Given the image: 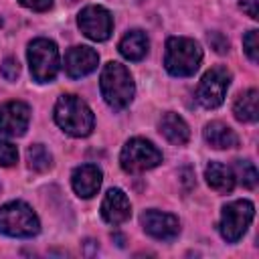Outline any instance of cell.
<instances>
[{
	"mask_svg": "<svg viewBox=\"0 0 259 259\" xmlns=\"http://www.w3.org/2000/svg\"><path fill=\"white\" fill-rule=\"evenodd\" d=\"M55 121L57 125L73 136V138H85L93 132L95 117L89 105L77 97V95H61L55 105Z\"/></svg>",
	"mask_w": 259,
	"mask_h": 259,
	"instance_id": "cell-1",
	"label": "cell"
},
{
	"mask_svg": "<svg viewBox=\"0 0 259 259\" xmlns=\"http://www.w3.org/2000/svg\"><path fill=\"white\" fill-rule=\"evenodd\" d=\"M99 89H101L105 103L115 111L125 109L132 103L134 91H136L130 71L121 63H115V61H109L103 67L101 77H99Z\"/></svg>",
	"mask_w": 259,
	"mask_h": 259,
	"instance_id": "cell-2",
	"label": "cell"
},
{
	"mask_svg": "<svg viewBox=\"0 0 259 259\" xmlns=\"http://www.w3.org/2000/svg\"><path fill=\"white\" fill-rule=\"evenodd\" d=\"M202 61V49L196 40L186 36H170L166 40L164 67L174 77H190L196 73Z\"/></svg>",
	"mask_w": 259,
	"mask_h": 259,
	"instance_id": "cell-3",
	"label": "cell"
},
{
	"mask_svg": "<svg viewBox=\"0 0 259 259\" xmlns=\"http://www.w3.org/2000/svg\"><path fill=\"white\" fill-rule=\"evenodd\" d=\"M38 231H40L38 217L26 202L12 200L0 206V233L8 237L28 239V237H34Z\"/></svg>",
	"mask_w": 259,
	"mask_h": 259,
	"instance_id": "cell-4",
	"label": "cell"
},
{
	"mask_svg": "<svg viewBox=\"0 0 259 259\" xmlns=\"http://www.w3.org/2000/svg\"><path fill=\"white\" fill-rule=\"evenodd\" d=\"M30 75L36 83H51L59 73V49L49 38H34L28 45Z\"/></svg>",
	"mask_w": 259,
	"mask_h": 259,
	"instance_id": "cell-5",
	"label": "cell"
},
{
	"mask_svg": "<svg viewBox=\"0 0 259 259\" xmlns=\"http://www.w3.org/2000/svg\"><path fill=\"white\" fill-rule=\"evenodd\" d=\"M162 162V152L144 138H132L125 142L119 154V164L125 172L138 174L156 168Z\"/></svg>",
	"mask_w": 259,
	"mask_h": 259,
	"instance_id": "cell-6",
	"label": "cell"
},
{
	"mask_svg": "<svg viewBox=\"0 0 259 259\" xmlns=\"http://www.w3.org/2000/svg\"><path fill=\"white\" fill-rule=\"evenodd\" d=\"M253 217H255V206L251 200H233L225 204L219 223V231L223 239L227 243H237L245 235Z\"/></svg>",
	"mask_w": 259,
	"mask_h": 259,
	"instance_id": "cell-7",
	"label": "cell"
},
{
	"mask_svg": "<svg viewBox=\"0 0 259 259\" xmlns=\"http://www.w3.org/2000/svg\"><path fill=\"white\" fill-rule=\"evenodd\" d=\"M229 85H231V73L225 67L219 65V67L208 69L202 75V79H200V83L196 87L198 103L202 107H206V109L219 107L225 101V93H227Z\"/></svg>",
	"mask_w": 259,
	"mask_h": 259,
	"instance_id": "cell-8",
	"label": "cell"
},
{
	"mask_svg": "<svg viewBox=\"0 0 259 259\" xmlns=\"http://www.w3.org/2000/svg\"><path fill=\"white\" fill-rule=\"evenodd\" d=\"M81 32L91 40H107L113 28V18L103 6H85L77 16Z\"/></svg>",
	"mask_w": 259,
	"mask_h": 259,
	"instance_id": "cell-9",
	"label": "cell"
},
{
	"mask_svg": "<svg viewBox=\"0 0 259 259\" xmlns=\"http://www.w3.org/2000/svg\"><path fill=\"white\" fill-rule=\"evenodd\" d=\"M140 223H142V229L158 241H172L180 233V223L170 212H162V210L152 208V210L142 212Z\"/></svg>",
	"mask_w": 259,
	"mask_h": 259,
	"instance_id": "cell-10",
	"label": "cell"
},
{
	"mask_svg": "<svg viewBox=\"0 0 259 259\" xmlns=\"http://www.w3.org/2000/svg\"><path fill=\"white\" fill-rule=\"evenodd\" d=\"M30 121V107L24 101H6L0 105V132L18 138L26 132Z\"/></svg>",
	"mask_w": 259,
	"mask_h": 259,
	"instance_id": "cell-11",
	"label": "cell"
},
{
	"mask_svg": "<svg viewBox=\"0 0 259 259\" xmlns=\"http://www.w3.org/2000/svg\"><path fill=\"white\" fill-rule=\"evenodd\" d=\"M99 63V55L91 47H73L65 55V71L71 79H81L95 71Z\"/></svg>",
	"mask_w": 259,
	"mask_h": 259,
	"instance_id": "cell-12",
	"label": "cell"
},
{
	"mask_svg": "<svg viewBox=\"0 0 259 259\" xmlns=\"http://www.w3.org/2000/svg\"><path fill=\"white\" fill-rule=\"evenodd\" d=\"M132 204L121 188H109L101 202V217L109 225H121L130 219Z\"/></svg>",
	"mask_w": 259,
	"mask_h": 259,
	"instance_id": "cell-13",
	"label": "cell"
},
{
	"mask_svg": "<svg viewBox=\"0 0 259 259\" xmlns=\"http://www.w3.org/2000/svg\"><path fill=\"white\" fill-rule=\"evenodd\" d=\"M101 180H103V174L93 164H83V166L75 168L73 170V176H71L73 190L81 198H91L93 194H97V190L101 186Z\"/></svg>",
	"mask_w": 259,
	"mask_h": 259,
	"instance_id": "cell-14",
	"label": "cell"
},
{
	"mask_svg": "<svg viewBox=\"0 0 259 259\" xmlns=\"http://www.w3.org/2000/svg\"><path fill=\"white\" fill-rule=\"evenodd\" d=\"M158 127H160V134L174 146H184L190 138V130H188L186 121L178 113H172V111L162 115Z\"/></svg>",
	"mask_w": 259,
	"mask_h": 259,
	"instance_id": "cell-15",
	"label": "cell"
},
{
	"mask_svg": "<svg viewBox=\"0 0 259 259\" xmlns=\"http://www.w3.org/2000/svg\"><path fill=\"white\" fill-rule=\"evenodd\" d=\"M204 140L210 148L214 150H227V148H237L239 138L237 134L223 121H210L204 125Z\"/></svg>",
	"mask_w": 259,
	"mask_h": 259,
	"instance_id": "cell-16",
	"label": "cell"
},
{
	"mask_svg": "<svg viewBox=\"0 0 259 259\" xmlns=\"http://www.w3.org/2000/svg\"><path fill=\"white\" fill-rule=\"evenodd\" d=\"M150 40L144 30H130L121 40H119V53L127 61H142L148 55Z\"/></svg>",
	"mask_w": 259,
	"mask_h": 259,
	"instance_id": "cell-17",
	"label": "cell"
},
{
	"mask_svg": "<svg viewBox=\"0 0 259 259\" xmlns=\"http://www.w3.org/2000/svg\"><path fill=\"white\" fill-rule=\"evenodd\" d=\"M204 178L208 186L217 192H231L235 188V174L229 166L221 162H210L204 170Z\"/></svg>",
	"mask_w": 259,
	"mask_h": 259,
	"instance_id": "cell-18",
	"label": "cell"
},
{
	"mask_svg": "<svg viewBox=\"0 0 259 259\" xmlns=\"http://www.w3.org/2000/svg\"><path fill=\"white\" fill-rule=\"evenodd\" d=\"M233 113L239 121H257V115H259V91L257 89H247L243 91L235 105H233Z\"/></svg>",
	"mask_w": 259,
	"mask_h": 259,
	"instance_id": "cell-19",
	"label": "cell"
},
{
	"mask_svg": "<svg viewBox=\"0 0 259 259\" xmlns=\"http://www.w3.org/2000/svg\"><path fill=\"white\" fill-rule=\"evenodd\" d=\"M26 160H28V166H30L34 172H47V170L53 166V156H51V152H49L42 144H32V146H28V150H26Z\"/></svg>",
	"mask_w": 259,
	"mask_h": 259,
	"instance_id": "cell-20",
	"label": "cell"
},
{
	"mask_svg": "<svg viewBox=\"0 0 259 259\" xmlns=\"http://www.w3.org/2000/svg\"><path fill=\"white\" fill-rule=\"evenodd\" d=\"M237 172H239V180L245 188H255L257 186V170H255L253 162L239 160L237 162Z\"/></svg>",
	"mask_w": 259,
	"mask_h": 259,
	"instance_id": "cell-21",
	"label": "cell"
},
{
	"mask_svg": "<svg viewBox=\"0 0 259 259\" xmlns=\"http://www.w3.org/2000/svg\"><path fill=\"white\" fill-rule=\"evenodd\" d=\"M243 49H245L247 57L251 59V63L259 61V36H257V30H249L243 36Z\"/></svg>",
	"mask_w": 259,
	"mask_h": 259,
	"instance_id": "cell-22",
	"label": "cell"
},
{
	"mask_svg": "<svg viewBox=\"0 0 259 259\" xmlns=\"http://www.w3.org/2000/svg\"><path fill=\"white\" fill-rule=\"evenodd\" d=\"M18 160V150L6 140H0V166H12Z\"/></svg>",
	"mask_w": 259,
	"mask_h": 259,
	"instance_id": "cell-23",
	"label": "cell"
},
{
	"mask_svg": "<svg viewBox=\"0 0 259 259\" xmlns=\"http://www.w3.org/2000/svg\"><path fill=\"white\" fill-rule=\"evenodd\" d=\"M0 73L6 81H16V77L20 75V67H18V61L14 57H6L2 61V67H0Z\"/></svg>",
	"mask_w": 259,
	"mask_h": 259,
	"instance_id": "cell-24",
	"label": "cell"
},
{
	"mask_svg": "<svg viewBox=\"0 0 259 259\" xmlns=\"http://www.w3.org/2000/svg\"><path fill=\"white\" fill-rule=\"evenodd\" d=\"M208 42L212 45V49L217 51V53H227L229 51V40L221 34V32H208Z\"/></svg>",
	"mask_w": 259,
	"mask_h": 259,
	"instance_id": "cell-25",
	"label": "cell"
},
{
	"mask_svg": "<svg viewBox=\"0 0 259 259\" xmlns=\"http://www.w3.org/2000/svg\"><path fill=\"white\" fill-rule=\"evenodd\" d=\"M18 2L30 10H36V12H45L53 6V0H18Z\"/></svg>",
	"mask_w": 259,
	"mask_h": 259,
	"instance_id": "cell-26",
	"label": "cell"
},
{
	"mask_svg": "<svg viewBox=\"0 0 259 259\" xmlns=\"http://www.w3.org/2000/svg\"><path fill=\"white\" fill-rule=\"evenodd\" d=\"M257 2H259V0H241L239 6L243 8V12H247V16H251V18H259V16H257V14H259Z\"/></svg>",
	"mask_w": 259,
	"mask_h": 259,
	"instance_id": "cell-27",
	"label": "cell"
}]
</instances>
